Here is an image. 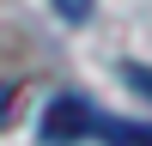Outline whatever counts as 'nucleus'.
Returning a JSON list of instances; mask_svg holds the SVG:
<instances>
[{
  "instance_id": "nucleus-5",
  "label": "nucleus",
  "mask_w": 152,
  "mask_h": 146,
  "mask_svg": "<svg viewBox=\"0 0 152 146\" xmlns=\"http://www.w3.org/2000/svg\"><path fill=\"white\" fill-rule=\"evenodd\" d=\"M6 110H12V91H6V85H0V116H6Z\"/></svg>"
},
{
  "instance_id": "nucleus-3",
  "label": "nucleus",
  "mask_w": 152,
  "mask_h": 146,
  "mask_svg": "<svg viewBox=\"0 0 152 146\" xmlns=\"http://www.w3.org/2000/svg\"><path fill=\"white\" fill-rule=\"evenodd\" d=\"M122 79H128V85H134L140 97H152V67H140V61H128V67H122Z\"/></svg>"
},
{
  "instance_id": "nucleus-2",
  "label": "nucleus",
  "mask_w": 152,
  "mask_h": 146,
  "mask_svg": "<svg viewBox=\"0 0 152 146\" xmlns=\"http://www.w3.org/2000/svg\"><path fill=\"white\" fill-rule=\"evenodd\" d=\"M91 140L104 146H152V122H128V116H97V134Z\"/></svg>"
},
{
  "instance_id": "nucleus-4",
  "label": "nucleus",
  "mask_w": 152,
  "mask_h": 146,
  "mask_svg": "<svg viewBox=\"0 0 152 146\" xmlns=\"http://www.w3.org/2000/svg\"><path fill=\"white\" fill-rule=\"evenodd\" d=\"M49 6L61 12L67 24H79V18H91V0H49Z\"/></svg>"
},
{
  "instance_id": "nucleus-1",
  "label": "nucleus",
  "mask_w": 152,
  "mask_h": 146,
  "mask_svg": "<svg viewBox=\"0 0 152 146\" xmlns=\"http://www.w3.org/2000/svg\"><path fill=\"white\" fill-rule=\"evenodd\" d=\"M97 134V110L85 104L79 91H61L55 104L43 110V140L49 146H79V140H91Z\"/></svg>"
}]
</instances>
